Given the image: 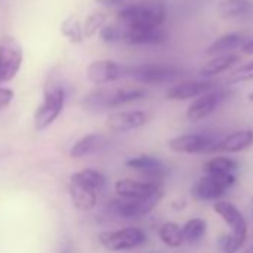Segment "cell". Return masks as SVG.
<instances>
[{
  "label": "cell",
  "mask_w": 253,
  "mask_h": 253,
  "mask_svg": "<svg viewBox=\"0 0 253 253\" xmlns=\"http://www.w3.org/2000/svg\"><path fill=\"white\" fill-rule=\"evenodd\" d=\"M249 100H250V101H253V92H252V94L249 95Z\"/></svg>",
  "instance_id": "38"
},
{
  "label": "cell",
  "mask_w": 253,
  "mask_h": 253,
  "mask_svg": "<svg viewBox=\"0 0 253 253\" xmlns=\"http://www.w3.org/2000/svg\"><path fill=\"white\" fill-rule=\"evenodd\" d=\"M98 36L104 43H119L124 39V27L119 24H106L100 30Z\"/></svg>",
  "instance_id": "31"
},
{
  "label": "cell",
  "mask_w": 253,
  "mask_h": 253,
  "mask_svg": "<svg viewBox=\"0 0 253 253\" xmlns=\"http://www.w3.org/2000/svg\"><path fill=\"white\" fill-rule=\"evenodd\" d=\"M97 5L100 6H106V8H122L125 0H95Z\"/></svg>",
  "instance_id": "35"
},
{
  "label": "cell",
  "mask_w": 253,
  "mask_h": 253,
  "mask_svg": "<svg viewBox=\"0 0 253 253\" xmlns=\"http://www.w3.org/2000/svg\"><path fill=\"white\" fill-rule=\"evenodd\" d=\"M167 17V6L163 0H140L124 5L118 14V24L124 29L161 27Z\"/></svg>",
  "instance_id": "1"
},
{
  "label": "cell",
  "mask_w": 253,
  "mask_h": 253,
  "mask_svg": "<svg viewBox=\"0 0 253 253\" xmlns=\"http://www.w3.org/2000/svg\"><path fill=\"white\" fill-rule=\"evenodd\" d=\"M109 145V140L104 134L101 133H91L73 143V146L69 151V155L75 160L78 158H85L88 155L98 154L104 151Z\"/></svg>",
  "instance_id": "19"
},
{
  "label": "cell",
  "mask_w": 253,
  "mask_h": 253,
  "mask_svg": "<svg viewBox=\"0 0 253 253\" xmlns=\"http://www.w3.org/2000/svg\"><path fill=\"white\" fill-rule=\"evenodd\" d=\"M158 238L164 246L170 249H177L185 243L182 226L173 220H167L161 223V226L158 228Z\"/></svg>",
  "instance_id": "24"
},
{
  "label": "cell",
  "mask_w": 253,
  "mask_h": 253,
  "mask_svg": "<svg viewBox=\"0 0 253 253\" xmlns=\"http://www.w3.org/2000/svg\"><path fill=\"white\" fill-rule=\"evenodd\" d=\"M250 0H222L217 5V14L225 20L244 17L250 12Z\"/></svg>",
  "instance_id": "26"
},
{
  "label": "cell",
  "mask_w": 253,
  "mask_h": 253,
  "mask_svg": "<svg viewBox=\"0 0 253 253\" xmlns=\"http://www.w3.org/2000/svg\"><path fill=\"white\" fill-rule=\"evenodd\" d=\"M61 35L69 39L72 43H81L85 39L84 35V24H81V21L75 17H69L61 23Z\"/></svg>",
  "instance_id": "28"
},
{
  "label": "cell",
  "mask_w": 253,
  "mask_h": 253,
  "mask_svg": "<svg viewBox=\"0 0 253 253\" xmlns=\"http://www.w3.org/2000/svg\"><path fill=\"white\" fill-rule=\"evenodd\" d=\"M163 198H164V191L160 189L158 192L142 200H122V198L112 200L110 203H107L106 210L112 216H118L121 219H137L152 213Z\"/></svg>",
  "instance_id": "6"
},
{
  "label": "cell",
  "mask_w": 253,
  "mask_h": 253,
  "mask_svg": "<svg viewBox=\"0 0 253 253\" xmlns=\"http://www.w3.org/2000/svg\"><path fill=\"white\" fill-rule=\"evenodd\" d=\"M182 229H183L185 243L197 244L207 234V222L201 217H192L182 225Z\"/></svg>",
  "instance_id": "27"
},
{
  "label": "cell",
  "mask_w": 253,
  "mask_h": 253,
  "mask_svg": "<svg viewBox=\"0 0 253 253\" xmlns=\"http://www.w3.org/2000/svg\"><path fill=\"white\" fill-rule=\"evenodd\" d=\"M182 75V70L174 64L164 63H146L124 67V76L143 85H160L176 81Z\"/></svg>",
  "instance_id": "4"
},
{
  "label": "cell",
  "mask_w": 253,
  "mask_h": 253,
  "mask_svg": "<svg viewBox=\"0 0 253 253\" xmlns=\"http://www.w3.org/2000/svg\"><path fill=\"white\" fill-rule=\"evenodd\" d=\"M167 33L161 27H137L124 29L122 43L130 46H160L166 43Z\"/></svg>",
  "instance_id": "16"
},
{
  "label": "cell",
  "mask_w": 253,
  "mask_h": 253,
  "mask_svg": "<svg viewBox=\"0 0 253 253\" xmlns=\"http://www.w3.org/2000/svg\"><path fill=\"white\" fill-rule=\"evenodd\" d=\"M238 170V163L231 157H213L203 164L204 174L226 176L234 174Z\"/></svg>",
  "instance_id": "25"
},
{
  "label": "cell",
  "mask_w": 253,
  "mask_h": 253,
  "mask_svg": "<svg viewBox=\"0 0 253 253\" xmlns=\"http://www.w3.org/2000/svg\"><path fill=\"white\" fill-rule=\"evenodd\" d=\"M241 52L247 55H253V39H247L246 43L241 46Z\"/></svg>",
  "instance_id": "36"
},
{
  "label": "cell",
  "mask_w": 253,
  "mask_h": 253,
  "mask_svg": "<svg viewBox=\"0 0 253 253\" xmlns=\"http://www.w3.org/2000/svg\"><path fill=\"white\" fill-rule=\"evenodd\" d=\"M235 185V176H216V174H204L200 177L191 188L192 195L201 201H219L232 186Z\"/></svg>",
  "instance_id": "8"
},
{
  "label": "cell",
  "mask_w": 253,
  "mask_h": 253,
  "mask_svg": "<svg viewBox=\"0 0 253 253\" xmlns=\"http://www.w3.org/2000/svg\"><path fill=\"white\" fill-rule=\"evenodd\" d=\"M23 64V48L14 38H5L0 43V84L12 81Z\"/></svg>",
  "instance_id": "10"
},
{
  "label": "cell",
  "mask_w": 253,
  "mask_h": 253,
  "mask_svg": "<svg viewBox=\"0 0 253 253\" xmlns=\"http://www.w3.org/2000/svg\"><path fill=\"white\" fill-rule=\"evenodd\" d=\"M58 253H75V247H73V243L70 238H63L61 243H60V247H58Z\"/></svg>",
  "instance_id": "34"
},
{
  "label": "cell",
  "mask_w": 253,
  "mask_h": 253,
  "mask_svg": "<svg viewBox=\"0 0 253 253\" xmlns=\"http://www.w3.org/2000/svg\"><path fill=\"white\" fill-rule=\"evenodd\" d=\"M213 210L231 228V232L229 234L232 237V241H234L235 247L240 250L246 244L247 234H249V225H247L246 217L237 209L235 204H232L231 201H225V200L214 201Z\"/></svg>",
  "instance_id": "7"
},
{
  "label": "cell",
  "mask_w": 253,
  "mask_h": 253,
  "mask_svg": "<svg viewBox=\"0 0 253 253\" xmlns=\"http://www.w3.org/2000/svg\"><path fill=\"white\" fill-rule=\"evenodd\" d=\"M146 97V91L142 88H97L88 92L82 100V107L88 112H103L107 109H116L126 104L140 101Z\"/></svg>",
  "instance_id": "2"
},
{
  "label": "cell",
  "mask_w": 253,
  "mask_h": 253,
  "mask_svg": "<svg viewBox=\"0 0 253 253\" xmlns=\"http://www.w3.org/2000/svg\"><path fill=\"white\" fill-rule=\"evenodd\" d=\"M106 26V14L101 11H95L92 14H89L85 18L84 23V35L85 38H92L97 33H100V30Z\"/></svg>",
  "instance_id": "29"
},
{
  "label": "cell",
  "mask_w": 253,
  "mask_h": 253,
  "mask_svg": "<svg viewBox=\"0 0 253 253\" xmlns=\"http://www.w3.org/2000/svg\"><path fill=\"white\" fill-rule=\"evenodd\" d=\"M246 41H247L246 36L241 33H225L209 45V48L206 49V54L210 57L231 54L232 49H237V48L241 49V46L246 43Z\"/></svg>",
  "instance_id": "21"
},
{
  "label": "cell",
  "mask_w": 253,
  "mask_h": 253,
  "mask_svg": "<svg viewBox=\"0 0 253 253\" xmlns=\"http://www.w3.org/2000/svg\"><path fill=\"white\" fill-rule=\"evenodd\" d=\"M213 89H216V82L211 79L183 81L169 88L166 97L173 101H186V100H195Z\"/></svg>",
  "instance_id": "14"
},
{
  "label": "cell",
  "mask_w": 253,
  "mask_h": 253,
  "mask_svg": "<svg viewBox=\"0 0 253 253\" xmlns=\"http://www.w3.org/2000/svg\"><path fill=\"white\" fill-rule=\"evenodd\" d=\"M69 182L72 183H76V185H81L89 191H94L97 194H100L104 188H106V176L98 171V170H94V169H82L79 171H75Z\"/></svg>",
  "instance_id": "22"
},
{
  "label": "cell",
  "mask_w": 253,
  "mask_h": 253,
  "mask_svg": "<svg viewBox=\"0 0 253 253\" xmlns=\"http://www.w3.org/2000/svg\"><path fill=\"white\" fill-rule=\"evenodd\" d=\"M125 166L140 173L148 182H155L160 183L167 174H169V167L157 157L152 155H137L130 160L125 161Z\"/></svg>",
  "instance_id": "13"
},
{
  "label": "cell",
  "mask_w": 253,
  "mask_h": 253,
  "mask_svg": "<svg viewBox=\"0 0 253 253\" xmlns=\"http://www.w3.org/2000/svg\"><path fill=\"white\" fill-rule=\"evenodd\" d=\"M149 116L145 110H119L106 119V126L112 133H130L146 125Z\"/></svg>",
  "instance_id": "12"
},
{
  "label": "cell",
  "mask_w": 253,
  "mask_h": 253,
  "mask_svg": "<svg viewBox=\"0 0 253 253\" xmlns=\"http://www.w3.org/2000/svg\"><path fill=\"white\" fill-rule=\"evenodd\" d=\"M237 63H240V55L232 54V52L231 54H222V55L211 57L200 69V76L203 79H211V78H214V76H217V75L229 70Z\"/></svg>",
  "instance_id": "20"
},
{
  "label": "cell",
  "mask_w": 253,
  "mask_h": 253,
  "mask_svg": "<svg viewBox=\"0 0 253 253\" xmlns=\"http://www.w3.org/2000/svg\"><path fill=\"white\" fill-rule=\"evenodd\" d=\"M14 100V91L5 86H0V110L8 107Z\"/></svg>",
  "instance_id": "33"
},
{
  "label": "cell",
  "mask_w": 253,
  "mask_h": 253,
  "mask_svg": "<svg viewBox=\"0 0 253 253\" xmlns=\"http://www.w3.org/2000/svg\"><path fill=\"white\" fill-rule=\"evenodd\" d=\"M253 146V130L243 128L232 131L216 143L211 152H225V154H238Z\"/></svg>",
  "instance_id": "18"
},
{
  "label": "cell",
  "mask_w": 253,
  "mask_h": 253,
  "mask_svg": "<svg viewBox=\"0 0 253 253\" xmlns=\"http://www.w3.org/2000/svg\"><path fill=\"white\" fill-rule=\"evenodd\" d=\"M69 195L70 200L73 203V206L78 210L82 211H89L97 206V200H98V194L94 191H89L81 185L72 183L69 182Z\"/></svg>",
  "instance_id": "23"
},
{
  "label": "cell",
  "mask_w": 253,
  "mask_h": 253,
  "mask_svg": "<svg viewBox=\"0 0 253 253\" xmlns=\"http://www.w3.org/2000/svg\"><path fill=\"white\" fill-rule=\"evenodd\" d=\"M226 98V91L216 88L213 91L206 92L204 95L192 100V103L186 109V119L191 122H200L209 118Z\"/></svg>",
  "instance_id": "11"
},
{
  "label": "cell",
  "mask_w": 253,
  "mask_h": 253,
  "mask_svg": "<svg viewBox=\"0 0 253 253\" xmlns=\"http://www.w3.org/2000/svg\"><path fill=\"white\" fill-rule=\"evenodd\" d=\"M124 76V67L112 60H95L86 67V78L97 86L116 82Z\"/></svg>",
  "instance_id": "15"
},
{
  "label": "cell",
  "mask_w": 253,
  "mask_h": 253,
  "mask_svg": "<svg viewBox=\"0 0 253 253\" xmlns=\"http://www.w3.org/2000/svg\"><path fill=\"white\" fill-rule=\"evenodd\" d=\"M253 79V60L241 64L240 67H237L226 79L228 85H237V84H243V82H249Z\"/></svg>",
  "instance_id": "30"
},
{
  "label": "cell",
  "mask_w": 253,
  "mask_h": 253,
  "mask_svg": "<svg viewBox=\"0 0 253 253\" xmlns=\"http://www.w3.org/2000/svg\"><path fill=\"white\" fill-rule=\"evenodd\" d=\"M217 249L222 253H235V252H238V249L235 247V244L232 241L231 234H223V235H220L217 238Z\"/></svg>",
  "instance_id": "32"
},
{
  "label": "cell",
  "mask_w": 253,
  "mask_h": 253,
  "mask_svg": "<svg viewBox=\"0 0 253 253\" xmlns=\"http://www.w3.org/2000/svg\"><path fill=\"white\" fill-rule=\"evenodd\" d=\"M219 140L214 134L186 133L170 139L167 146L174 154H210Z\"/></svg>",
  "instance_id": "9"
},
{
  "label": "cell",
  "mask_w": 253,
  "mask_h": 253,
  "mask_svg": "<svg viewBox=\"0 0 253 253\" xmlns=\"http://www.w3.org/2000/svg\"><path fill=\"white\" fill-rule=\"evenodd\" d=\"M146 232L139 226H125L115 231H101L98 243L109 252H125L142 247L146 243Z\"/></svg>",
  "instance_id": "5"
},
{
  "label": "cell",
  "mask_w": 253,
  "mask_h": 253,
  "mask_svg": "<svg viewBox=\"0 0 253 253\" xmlns=\"http://www.w3.org/2000/svg\"><path fill=\"white\" fill-rule=\"evenodd\" d=\"M113 189L116 195L122 200H142L158 192L161 189V185L148 180L119 179L115 182Z\"/></svg>",
  "instance_id": "17"
},
{
  "label": "cell",
  "mask_w": 253,
  "mask_h": 253,
  "mask_svg": "<svg viewBox=\"0 0 253 253\" xmlns=\"http://www.w3.org/2000/svg\"><path fill=\"white\" fill-rule=\"evenodd\" d=\"M66 103V88L58 78H48L43 91V101L35 113V128L43 131L61 115Z\"/></svg>",
  "instance_id": "3"
},
{
  "label": "cell",
  "mask_w": 253,
  "mask_h": 253,
  "mask_svg": "<svg viewBox=\"0 0 253 253\" xmlns=\"http://www.w3.org/2000/svg\"><path fill=\"white\" fill-rule=\"evenodd\" d=\"M244 253H253V243H252V246H249V247L244 250Z\"/></svg>",
  "instance_id": "37"
}]
</instances>
